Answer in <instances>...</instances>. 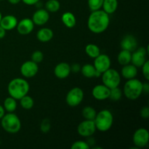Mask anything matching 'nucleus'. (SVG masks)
Wrapping results in <instances>:
<instances>
[{"instance_id": "obj_1", "label": "nucleus", "mask_w": 149, "mask_h": 149, "mask_svg": "<svg viewBox=\"0 0 149 149\" xmlns=\"http://www.w3.org/2000/svg\"><path fill=\"white\" fill-rule=\"evenodd\" d=\"M110 23L109 14L103 10L92 11L87 20V27L94 33H101L108 29Z\"/></svg>"}, {"instance_id": "obj_2", "label": "nucleus", "mask_w": 149, "mask_h": 149, "mask_svg": "<svg viewBox=\"0 0 149 149\" xmlns=\"http://www.w3.org/2000/svg\"><path fill=\"white\" fill-rule=\"evenodd\" d=\"M29 84L26 79L22 78H15L12 79L7 86V91L10 96L15 100H20L26 95L29 91Z\"/></svg>"}, {"instance_id": "obj_3", "label": "nucleus", "mask_w": 149, "mask_h": 149, "mask_svg": "<svg viewBox=\"0 0 149 149\" xmlns=\"http://www.w3.org/2000/svg\"><path fill=\"white\" fill-rule=\"evenodd\" d=\"M143 83L138 79H127L124 85L123 93L127 98L130 100H136L143 93Z\"/></svg>"}, {"instance_id": "obj_4", "label": "nucleus", "mask_w": 149, "mask_h": 149, "mask_svg": "<svg viewBox=\"0 0 149 149\" xmlns=\"http://www.w3.org/2000/svg\"><path fill=\"white\" fill-rule=\"evenodd\" d=\"M96 130L100 132H106L111 129L113 122V116L109 110H102L96 114L94 119Z\"/></svg>"}, {"instance_id": "obj_5", "label": "nucleus", "mask_w": 149, "mask_h": 149, "mask_svg": "<svg viewBox=\"0 0 149 149\" xmlns=\"http://www.w3.org/2000/svg\"><path fill=\"white\" fill-rule=\"evenodd\" d=\"M1 125L3 129L10 134L17 133L21 128V122L20 119L13 112L4 114L1 118Z\"/></svg>"}, {"instance_id": "obj_6", "label": "nucleus", "mask_w": 149, "mask_h": 149, "mask_svg": "<svg viewBox=\"0 0 149 149\" xmlns=\"http://www.w3.org/2000/svg\"><path fill=\"white\" fill-rule=\"evenodd\" d=\"M102 81L109 89L119 87L121 82V77L116 70L109 68L101 74Z\"/></svg>"}, {"instance_id": "obj_7", "label": "nucleus", "mask_w": 149, "mask_h": 149, "mask_svg": "<svg viewBox=\"0 0 149 149\" xmlns=\"http://www.w3.org/2000/svg\"><path fill=\"white\" fill-rule=\"evenodd\" d=\"M84 98V92L79 87H74L67 93L65 101L71 107L79 106Z\"/></svg>"}, {"instance_id": "obj_8", "label": "nucleus", "mask_w": 149, "mask_h": 149, "mask_svg": "<svg viewBox=\"0 0 149 149\" xmlns=\"http://www.w3.org/2000/svg\"><path fill=\"white\" fill-rule=\"evenodd\" d=\"M149 141V132L145 128H139L133 135L134 145L137 148H144Z\"/></svg>"}, {"instance_id": "obj_9", "label": "nucleus", "mask_w": 149, "mask_h": 149, "mask_svg": "<svg viewBox=\"0 0 149 149\" xmlns=\"http://www.w3.org/2000/svg\"><path fill=\"white\" fill-rule=\"evenodd\" d=\"M96 127L94 120H86L81 122L77 127V132L82 137H90L95 132Z\"/></svg>"}, {"instance_id": "obj_10", "label": "nucleus", "mask_w": 149, "mask_h": 149, "mask_svg": "<svg viewBox=\"0 0 149 149\" xmlns=\"http://www.w3.org/2000/svg\"><path fill=\"white\" fill-rule=\"evenodd\" d=\"M94 67L98 72L100 74H103L106 71H107L109 68H110L111 64V59L107 55L105 54H100L97 57L94 58Z\"/></svg>"}, {"instance_id": "obj_11", "label": "nucleus", "mask_w": 149, "mask_h": 149, "mask_svg": "<svg viewBox=\"0 0 149 149\" xmlns=\"http://www.w3.org/2000/svg\"><path fill=\"white\" fill-rule=\"evenodd\" d=\"M148 53V49H146L144 47H141L138 49L137 48L132 53V58H131L132 64L135 65L137 68L142 66L144 63L147 61L146 55Z\"/></svg>"}, {"instance_id": "obj_12", "label": "nucleus", "mask_w": 149, "mask_h": 149, "mask_svg": "<svg viewBox=\"0 0 149 149\" xmlns=\"http://www.w3.org/2000/svg\"><path fill=\"white\" fill-rule=\"evenodd\" d=\"M38 71H39L38 64L32 61H26L22 64L21 67H20V72H21L22 75L26 78L33 77L36 75Z\"/></svg>"}, {"instance_id": "obj_13", "label": "nucleus", "mask_w": 149, "mask_h": 149, "mask_svg": "<svg viewBox=\"0 0 149 149\" xmlns=\"http://www.w3.org/2000/svg\"><path fill=\"white\" fill-rule=\"evenodd\" d=\"M17 31L20 34L28 35L31 33L34 28V23L30 18H23L20 22H17Z\"/></svg>"}, {"instance_id": "obj_14", "label": "nucleus", "mask_w": 149, "mask_h": 149, "mask_svg": "<svg viewBox=\"0 0 149 149\" xmlns=\"http://www.w3.org/2000/svg\"><path fill=\"white\" fill-rule=\"evenodd\" d=\"M92 94L95 99L97 100H104L109 98L110 89L104 84H97L93 89Z\"/></svg>"}, {"instance_id": "obj_15", "label": "nucleus", "mask_w": 149, "mask_h": 149, "mask_svg": "<svg viewBox=\"0 0 149 149\" xmlns=\"http://www.w3.org/2000/svg\"><path fill=\"white\" fill-rule=\"evenodd\" d=\"M49 19V12L45 9H39L33 13L31 20L34 24L37 26H43L47 23Z\"/></svg>"}, {"instance_id": "obj_16", "label": "nucleus", "mask_w": 149, "mask_h": 149, "mask_svg": "<svg viewBox=\"0 0 149 149\" xmlns=\"http://www.w3.org/2000/svg\"><path fill=\"white\" fill-rule=\"evenodd\" d=\"M71 66L67 63L62 62L58 63L54 68V74L58 79H65L71 74Z\"/></svg>"}, {"instance_id": "obj_17", "label": "nucleus", "mask_w": 149, "mask_h": 149, "mask_svg": "<svg viewBox=\"0 0 149 149\" xmlns=\"http://www.w3.org/2000/svg\"><path fill=\"white\" fill-rule=\"evenodd\" d=\"M121 47L132 52L138 48V41L132 35H126L121 42Z\"/></svg>"}, {"instance_id": "obj_18", "label": "nucleus", "mask_w": 149, "mask_h": 149, "mask_svg": "<svg viewBox=\"0 0 149 149\" xmlns=\"http://www.w3.org/2000/svg\"><path fill=\"white\" fill-rule=\"evenodd\" d=\"M17 19L13 15H7L1 17L0 26L6 31H11L17 26Z\"/></svg>"}, {"instance_id": "obj_19", "label": "nucleus", "mask_w": 149, "mask_h": 149, "mask_svg": "<svg viewBox=\"0 0 149 149\" xmlns=\"http://www.w3.org/2000/svg\"><path fill=\"white\" fill-rule=\"evenodd\" d=\"M138 74V68L133 64H127V65H123L122 68V75L124 78L126 79H131L135 78Z\"/></svg>"}, {"instance_id": "obj_20", "label": "nucleus", "mask_w": 149, "mask_h": 149, "mask_svg": "<svg viewBox=\"0 0 149 149\" xmlns=\"http://www.w3.org/2000/svg\"><path fill=\"white\" fill-rule=\"evenodd\" d=\"M81 72L84 77L87 78H93V77H98L101 76L102 74L96 71L94 65L91 64H85L81 68Z\"/></svg>"}, {"instance_id": "obj_21", "label": "nucleus", "mask_w": 149, "mask_h": 149, "mask_svg": "<svg viewBox=\"0 0 149 149\" xmlns=\"http://www.w3.org/2000/svg\"><path fill=\"white\" fill-rule=\"evenodd\" d=\"M53 37V31L48 28H42L36 33V38L42 42H47Z\"/></svg>"}, {"instance_id": "obj_22", "label": "nucleus", "mask_w": 149, "mask_h": 149, "mask_svg": "<svg viewBox=\"0 0 149 149\" xmlns=\"http://www.w3.org/2000/svg\"><path fill=\"white\" fill-rule=\"evenodd\" d=\"M61 20H62L63 23L68 29L74 28L76 26V23H77L75 16L72 13H70V12L64 13L63 14L62 17H61Z\"/></svg>"}, {"instance_id": "obj_23", "label": "nucleus", "mask_w": 149, "mask_h": 149, "mask_svg": "<svg viewBox=\"0 0 149 149\" xmlns=\"http://www.w3.org/2000/svg\"><path fill=\"white\" fill-rule=\"evenodd\" d=\"M103 10L107 14H113L116 12L118 7L117 0H103Z\"/></svg>"}, {"instance_id": "obj_24", "label": "nucleus", "mask_w": 149, "mask_h": 149, "mask_svg": "<svg viewBox=\"0 0 149 149\" xmlns=\"http://www.w3.org/2000/svg\"><path fill=\"white\" fill-rule=\"evenodd\" d=\"M132 52L126 49H122L117 56V61L119 63L122 65H127L131 63Z\"/></svg>"}, {"instance_id": "obj_25", "label": "nucleus", "mask_w": 149, "mask_h": 149, "mask_svg": "<svg viewBox=\"0 0 149 149\" xmlns=\"http://www.w3.org/2000/svg\"><path fill=\"white\" fill-rule=\"evenodd\" d=\"M85 52L90 58H95L100 54V48L94 44H88L85 47Z\"/></svg>"}, {"instance_id": "obj_26", "label": "nucleus", "mask_w": 149, "mask_h": 149, "mask_svg": "<svg viewBox=\"0 0 149 149\" xmlns=\"http://www.w3.org/2000/svg\"><path fill=\"white\" fill-rule=\"evenodd\" d=\"M4 109L9 113L14 112L17 109V102L13 97H8L4 101Z\"/></svg>"}, {"instance_id": "obj_27", "label": "nucleus", "mask_w": 149, "mask_h": 149, "mask_svg": "<svg viewBox=\"0 0 149 149\" xmlns=\"http://www.w3.org/2000/svg\"><path fill=\"white\" fill-rule=\"evenodd\" d=\"M20 104L25 110H30L33 108V105H34V101L31 96L26 95L20 99Z\"/></svg>"}, {"instance_id": "obj_28", "label": "nucleus", "mask_w": 149, "mask_h": 149, "mask_svg": "<svg viewBox=\"0 0 149 149\" xmlns=\"http://www.w3.org/2000/svg\"><path fill=\"white\" fill-rule=\"evenodd\" d=\"M83 117L87 120H94L95 118L97 112H96L95 109L94 108L91 107V106H86L83 109L82 112Z\"/></svg>"}, {"instance_id": "obj_29", "label": "nucleus", "mask_w": 149, "mask_h": 149, "mask_svg": "<svg viewBox=\"0 0 149 149\" xmlns=\"http://www.w3.org/2000/svg\"><path fill=\"white\" fill-rule=\"evenodd\" d=\"M61 4L58 0H48L45 4V10L49 13H56L59 10Z\"/></svg>"}, {"instance_id": "obj_30", "label": "nucleus", "mask_w": 149, "mask_h": 149, "mask_svg": "<svg viewBox=\"0 0 149 149\" xmlns=\"http://www.w3.org/2000/svg\"><path fill=\"white\" fill-rule=\"evenodd\" d=\"M122 91L119 87H114V88L110 89V94H109V98L113 101H117L122 98Z\"/></svg>"}, {"instance_id": "obj_31", "label": "nucleus", "mask_w": 149, "mask_h": 149, "mask_svg": "<svg viewBox=\"0 0 149 149\" xmlns=\"http://www.w3.org/2000/svg\"><path fill=\"white\" fill-rule=\"evenodd\" d=\"M88 7L91 11L100 10L102 8L103 0H87Z\"/></svg>"}, {"instance_id": "obj_32", "label": "nucleus", "mask_w": 149, "mask_h": 149, "mask_svg": "<svg viewBox=\"0 0 149 149\" xmlns=\"http://www.w3.org/2000/svg\"><path fill=\"white\" fill-rule=\"evenodd\" d=\"M90 145L87 142L83 141H77L71 145V149H89Z\"/></svg>"}, {"instance_id": "obj_33", "label": "nucleus", "mask_w": 149, "mask_h": 149, "mask_svg": "<svg viewBox=\"0 0 149 149\" xmlns=\"http://www.w3.org/2000/svg\"><path fill=\"white\" fill-rule=\"evenodd\" d=\"M44 59V54L39 50H36L33 52L31 55V61L36 63H40Z\"/></svg>"}, {"instance_id": "obj_34", "label": "nucleus", "mask_w": 149, "mask_h": 149, "mask_svg": "<svg viewBox=\"0 0 149 149\" xmlns=\"http://www.w3.org/2000/svg\"><path fill=\"white\" fill-rule=\"evenodd\" d=\"M51 128L50 121L48 119H44L42 121V123L40 125V129L43 133H47Z\"/></svg>"}, {"instance_id": "obj_35", "label": "nucleus", "mask_w": 149, "mask_h": 149, "mask_svg": "<svg viewBox=\"0 0 149 149\" xmlns=\"http://www.w3.org/2000/svg\"><path fill=\"white\" fill-rule=\"evenodd\" d=\"M142 72L144 78L146 80H149V61H146L142 65Z\"/></svg>"}, {"instance_id": "obj_36", "label": "nucleus", "mask_w": 149, "mask_h": 149, "mask_svg": "<svg viewBox=\"0 0 149 149\" xmlns=\"http://www.w3.org/2000/svg\"><path fill=\"white\" fill-rule=\"evenodd\" d=\"M141 116L143 119H148L149 117V108L148 106L143 107L141 110Z\"/></svg>"}, {"instance_id": "obj_37", "label": "nucleus", "mask_w": 149, "mask_h": 149, "mask_svg": "<svg viewBox=\"0 0 149 149\" xmlns=\"http://www.w3.org/2000/svg\"><path fill=\"white\" fill-rule=\"evenodd\" d=\"M21 1L27 5H33L36 4V3L39 2L40 0H21Z\"/></svg>"}, {"instance_id": "obj_38", "label": "nucleus", "mask_w": 149, "mask_h": 149, "mask_svg": "<svg viewBox=\"0 0 149 149\" xmlns=\"http://www.w3.org/2000/svg\"><path fill=\"white\" fill-rule=\"evenodd\" d=\"M81 70V67L79 64H74L71 67V71L74 73H77Z\"/></svg>"}, {"instance_id": "obj_39", "label": "nucleus", "mask_w": 149, "mask_h": 149, "mask_svg": "<svg viewBox=\"0 0 149 149\" xmlns=\"http://www.w3.org/2000/svg\"><path fill=\"white\" fill-rule=\"evenodd\" d=\"M6 35V30L0 26V39H3Z\"/></svg>"}, {"instance_id": "obj_40", "label": "nucleus", "mask_w": 149, "mask_h": 149, "mask_svg": "<svg viewBox=\"0 0 149 149\" xmlns=\"http://www.w3.org/2000/svg\"><path fill=\"white\" fill-rule=\"evenodd\" d=\"M143 92L148 93L149 92V84L148 83H144L143 84Z\"/></svg>"}, {"instance_id": "obj_41", "label": "nucleus", "mask_w": 149, "mask_h": 149, "mask_svg": "<svg viewBox=\"0 0 149 149\" xmlns=\"http://www.w3.org/2000/svg\"><path fill=\"white\" fill-rule=\"evenodd\" d=\"M4 114H5V110H4V107L0 105V119L4 116Z\"/></svg>"}, {"instance_id": "obj_42", "label": "nucleus", "mask_w": 149, "mask_h": 149, "mask_svg": "<svg viewBox=\"0 0 149 149\" xmlns=\"http://www.w3.org/2000/svg\"><path fill=\"white\" fill-rule=\"evenodd\" d=\"M7 1H8L9 2L12 4H18V3L20 2L21 0H7Z\"/></svg>"}, {"instance_id": "obj_43", "label": "nucleus", "mask_w": 149, "mask_h": 149, "mask_svg": "<svg viewBox=\"0 0 149 149\" xmlns=\"http://www.w3.org/2000/svg\"><path fill=\"white\" fill-rule=\"evenodd\" d=\"M1 17H2V15H1V12H0V21H1Z\"/></svg>"}, {"instance_id": "obj_44", "label": "nucleus", "mask_w": 149, "mask_h": 149, "mask_svg": "<svg viewBox=\"0 0 149 149\" xmlns=\"http://www.w3.org/2000/svg\"><path fill=\"white\" fill-rule=\"evenodd\" d=\"M0 1H3V0H0Z\"/></svg>"}]
</instances>
